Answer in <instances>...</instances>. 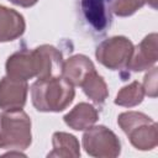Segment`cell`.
<instances>
[{
	"label": "cell",
	"instance_id": "obj_17",
	"mask_svg": "<svg viewBox=\"0 0 158 158\" xmlns=\"http://www.w3.org/2000/svg\"><path fill=\"white\" fill-rule=\"evenodd\" d=\"M146 4V0H115L112 12L120 17H127L133 15Z\"/></svg>",
	"mask_w": 158,
	"mask_h": 158
},
{
	"label": "cell",
	"instance_id": "obj_11",
	"mask_svg": "<svg viewBox=\"0 0 158 158\" xmlns=\"http://www.w3.org/2000/svg\"><path fill=\"white\" fill-rule=\"evenodd\" d=\"M25 30L23 16L14 9L0 5V42H10L21 37Z\"/></svg>",
	"mask_w": 158,
	"mask_h": 158
},
{
	"label": "cell",
	"instance_id": "obj_18",
	"mask_svg": "<svg viewBox=\"0 0 158 158\" xmlns=\"http://www.w3.org/2000/svg\"><path fill=\"white\" fill-rule=\"evenodd\" d=\"M143 90L144 95H148L149 98H156L158 94L157 89V67H152L151 70L144 75L143 80Z\"/></svg>",
	"mask_w": 158,
	"mask_h": 158
},
{
	"label": "cell",
	"instance_id": "obj_10",
	"mask_svg": "<svg viewBox=\"0 0 158 158\" xmlns=\"http://www.w3.org/2000/svg\"><path fill=\"white\" fill-rule=\"evenodd\" d=\"M37 60V79H48L62 74L63 56L59 49L51 44H42L33 48Z\"/></svg>",
	"mask_w": 158,
	"mask_h": 158
},
{
	"label": "cell",
	"instance_id": "obj_12",
	"mask_svg": "<svg viewBox=\"0 0 158 158\" xmlns=\"http://www.w3.org/2000/svg\"><path fill=\"white\" fill-rule=\"evenodd\" d=\"M93 70H95V67L89 57L84 54H75L63 62L60 75L73 86H80L85 77Z\"/></svg>",
	"mask_w": 158,
	"mask_h": 158
},
{
	"label": "cell",
	"instance_id": "obj_5",
	"mask_svg": "<svg viewBox=\"0 0 158 158\" xmlns=\"http://www.w3.org/2000/svg\"><path fill=\"white\" fill-rule=\"evenodd\" d=\"M133 43L125 36H112L99 43L95 57L99 63L111 70H125L133 52Z\"/></svg>",
	"mask_w": 158,
	"mask_h": 158
},
{
	"label": "cell",
	"instance_id": "obj_4",
	"mask_svg": "<svg viewBox=\"0 0 158 158\" xmlns=\"http://www.w3.org/2000/svg\"><path fill=\"white\" fill-rule=\"evenodd\" d=\"M115 0H75L80 27L94 38L102 37L112 25Z\"/></svg>",
	"mask_w": 158,
	"mask_h": 158
},
{
	"label": "cell",
	"instance_id": "obj_2",
	"mask_svg": "<svg viewBox=\"0 0 158 158\" xmlns=\"http://www.w3.org/2000/svg\"><path fill=\"white\" fill-rule=\"evenodd\" d=\"M31 142V118L22 109L0 112V148L23 151Z\"/></svg>",
	"mask_w": 158,
	"mask_h": 158
},
{
	"label": "cell",
	"instance_id": "obj_8",
	"mask_svg": "<svg viewBox=\"0 0 158 158\" xmlns=\"http://www.w3.org/2000/svg\"><path fill=\"white\" fill-rule=\"evenodd\" d=\"M158 60V35L156 32L146 36L136 47L128 63L132 72H142L151 69Z\"/></svg>",
	"mask_w": 158,
	"mask_h": 158
},
{
	"label": "cell",
	"instance_id": "obj_1",
	"mask_svg": "<svg viewBox=\"0 0 158 158\" xmlns=\"http://www.w3.org/2000/svg\"><path fill=\"white\" fill-rule=\"evenodd\" d=\"M74 86L62 75L37 79L31 85L32 105L41 112H60L74 100Z\"/></svg>",
	"mask_w": 158,
	"mask_h": 158
},
{
	"label": "cell",
	"instance_id": "obj_3",
	"mask_svg": "<svg viewBox=\"0 0 158 158\" xmlns=\"http://www.w3.org/2000/svg\"><path fill=\"white\" fill-rule=\"evenodd\" d=\"M117 123L131 144L139 151H151L158 144V126L143 112L126 111L118 115Z\"/></svg>",
	"mask_w": 158,
	"mask_h": 158
},
{
	"label": "cell",
	"instance_id": "obj_20",
	"mask_svg": "<svg viewBox=\"0 0 158 158\" xmlns=\"http://www.w3.org/2000/svg\"><path fill=\"white\" fill-rule=\"evenodd\" d=\"M146 2H147L152 9H157V0H146Z\"/></svg>",
	"mask_w": 158,
	"mask_h": 158
},
{
	"label": "cell",
	"instance_id": "obj_7",
	"mask_svg": "<svg viewBox=\"0 0 158 158\" xmlns=\"http://www.w3.org/2000/svg\"><path fill=\"white\" fill-rule=\"evenodd\" d=\"M28 84L26 80H20L5 75L0 80V109L17 110L26 104Z\"/></svg>",
	"mask_w": 158,
	"mask_h": 158
},
{
	"label": "cell",
	"instance_id": "obj_19",
	"mask_svg": "<svg viewBox=\"0 0 158 158\" xmlns=\"http://www.w3.org/2000/svg\"><path fill=\"white\" fill-rule=\"evenodd\" d=\"M10 2H12L14 5L21 6V7H31L33 6L38 0H7Z\"/></svg>",
	"mask_w": 158,
	"mask_h": 158
},
{
	"label": "cell",
	"instance_id": "obj_16",
	"mask_svg": "<svg viewBox=\"0 0 158 158\" xmlns=\"http://www.w3.org/2000/svg\"><path fill=\"white\" fill-rule=\"evenodd\" d=\"M144 90L139 81L135 80L131 84L121 88L114 100V102L118 106L123 107H133L139 105L143 101Z\"/></svg>",
	"mask_w": 158,
	"mask_h": 158
},
{
	"label": "cell",
	"instance_id": "obj_9",
	"mask_svg": "<svg viewBox=\"0 0 158 158\" xmlns=\"http://www.w3.org/2000/svg\"><path fill=\"white\" fill-rule=\"evenodd\" d=\"M6 75L20 79V80H28L32 78H37V60L33 49H20L12 53L6 63H5Z\"/></svg>",
	"mask_w": 158,
	"mask_h": 158
},
{
	"label": "cell",
	"instance_id": "obj_14",
	"mask_svg": "<svg viewBox=\"0 0 158 158\" xmlns=\"http://www.w3.org/2000/svg\"><path fill=\"white\" fill-rule=\"evenodd\" d=\"M52 146L53 149L47 154V157H59V158H68V157H80V146L79 141L75 136L67 133V132H54L52 136Z\"/></svg>",
	"mask_w": 158,
	"mask_h": 158
},
{
	"label": "cell",
	"instance_id": "obj_15",
	"mask_svg": "<svg viewBox=\"0 0 158 158\" xmlns=\"http://www.w3.org/2000/svg\"><path fill=\"white\" fill-rule=\"evenodd\" d=\"M84 94L98 106L104 105L109 96V89L106 81L96 70L90 72L80 84Z\"/></svg>",
	"mask_w": 158,
	"mask_h": 158
},
{
	"label": "cell",
	"instance_id": "obj_6",
	"mask_svg": "<svg viewBox=\"0 0 158 158\" xmlns=\"http://www.w3.org/2000/svg\"><path fill=\"white\" fill-rule=\"evenodd\" d=\"M85 152L96 158H115L121 153V142L118 137L104 125L86 128L81 137Z\"/></svg>",
	"mask_w": 158,
	"mask_h": 158
},
{
	"label": "cell",
	"instance_id": "obj_13",
	"mask_svg": "<svg viewBox=\"0 0 158 158\" xmlns=\"http://www.w3.org/2000/svg\"><path fill=\"white\" fill-rule=\"evenodd\" d=\"M98 118H99L98 110L88 102L77 104L63 117L65 125L75 131H84L91 127L98 121Z\"/></svg>",
	"mask_w": 158,
	"mask_h": 158
}]
</instances>
